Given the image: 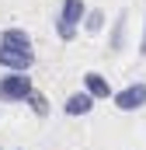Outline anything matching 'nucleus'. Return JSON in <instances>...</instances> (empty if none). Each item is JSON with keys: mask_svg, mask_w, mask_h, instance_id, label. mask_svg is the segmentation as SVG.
<instances>
[{"mask_svg": "<svg viewBox=\"0 0 146 150\" xmlns=\"http://www.w3.org/2000/svg\"><path fill=\"white\" fill-rule=\"evenodd\" d=\"M0 49H18V52H32V35L25 28H7L0 35Z\"/></svg>", "mask_w": 146, "mask_h": 150, "instance_id": "obj_5", "label": "nucleus"}, {"mask_svg": "<svg viewBox=\"0 0 146 150\" xmlns=\"http://www.w3.org/2000/svg\"><path fill=\"white\" fill-rule=\"evenodd\" d=\"M35 63V52H18V49H0V67H7L11 74H28Z\"/></svg>", "mask_w": 146, "mask_h": 150, "instance_id": "obj_3", "label": "nucleus"}, {"mask_svg": "<svg viewBox=\"0 0 146 150\" xmlns=\"http://www.w3.org/2000/svg\"><path fill=\"white\" fill-rule=\"evenodd\" d=\"M84 91L98 101V98H111V84L105 77L98 74V70H91V74H84Z\"/></svg>", "mask_w": 146, "mask_h": 150, "instance_id": "obj_6", "label": "nucleus"}, {"mask_svg": "<svg viewBox=\"0 0 146 150\" xmlns=\"http://www.w3.org/2000/svg\"><path fill=\"white\" fill-rule=\"evenodd\" d=\"M84 28H87L91 35H98V32L105 28V11H87V14H84Z\"/></svg>", "mask_w": 146, "mask_h": 150, "instance_id": "obj_10", "label": "nucleus"}, {"mask_svg": "<svg viewBox=\"0 0 146 150\" xmlns=\"http://www.w3.org/2000/svg\"><path fill=\"white\" fill-rule=\"evenodd\" d=\"M139 52L146 56V28H143V38H139Z\"/></svg>", "mask_w": 146, "mask_h": 150, "instance_id": "obj_11", "label": "nucleus"}, {"mask_svg": "<svg viewBox=\"0 0 146 150\" xmlns=\"http://www.w3.org/2000/svg\"><path fill=\"white\" fill-rule=\"evenodd\" d=\"M84 14H87V7H84V0H63V7H59V25H66V28H80V21H84Z\"/></svg>", "mask_w": 146, "mask_h": 150, "instance_id": "obj_4", "label": "nucleus"}, {"mask_svg": "<svg viewBox=\"0 0 146 150\" xmlns=\"http://www.w3.org/2000/svg\"><path fill=\"white\" fill-rule=\"evenodd\" d=\"M111 49L118 52V49H125V11L115 18V28H111V42H108Z\"/></svg>", "mask_w": 146, "mask_h": 150, "instance_id": "obj_8", "label": "nucleus"}, {"mask_svg": "<svg viewBox=\"0 0 146 150\" xmlns=\"http://www.w3.org/2000/svg\"><path fill=\"white\" fill-rule=\"evenodd\" d=\"M63 108H66V115H87L91 108H94V98H91L87 91H73Z\"/></svg>", "mask_w": 146, "mask_h": 150, "instance_id": "obj_7", "label": "nucleus"}, {"mask_svg": "<svg viewBox=\"0 0 146 150\" xmlns=\"http://www.w3.org/2000/svg\"><path fill=\"white\" fill-rule=\"evenodd\" d=\"M25 101L32 105V112H35L38 119H45V115H49V101H45V94H42V91H32Z\"/></svg>", "mask_w": 146, "mask_h": 150, "instance_id": "obj_9", "label": "nucleus"}, {"mask_svg": "<svg viewBox=\"0 0 146 150\" xmlns=\"http://www.w3.org/2000/svg\"><path fill=\"white\" fill-rule=\"evenodd\" d=\"M115 98V108H122V112H136V108H143L146 105V84H129V87H122V91H115L111 94Z\"/></svg>", "mask_w": 146, "mask_h": 150, "instance_id": "obj_2", "label": "nucleus"}, {"mask_svg": "<svg viewBox=\"0 0 146 150\" xmlns=\"http://www.w3.org/2000/svg\"><path fill=\"white\" fill-rule=\"evenodd\" d=\"M32 91H35V84H32L28 74H7V77H0V101H25Z\"/></svg>", "mask_w": 146, "mask_h": 150, "instance_id": "obj_1", "label": "nucleus"}]
</instances>
